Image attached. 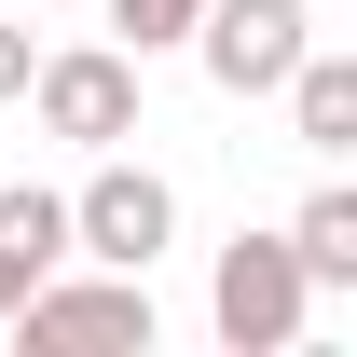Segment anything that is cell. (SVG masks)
Returning <instances> with one entry per match:
<instances>
[{"label":"cell","instance_id":"9","mask_svg":"<svg viewBox=\"0 0 357 357\" xmlns=\"http://www.w3.org/2000/svg\"><path fill=\"white\" fill-rule=\"evenodd\" d=\"M192 14H206V0H110L124 55H165V42H192Z\"/></svg>","mask_w":357,"mask_h":357},{"label":"cell","instance_id":"2","mask_svg":"<svg viewBox=\"0 0 357 357\" xmlns=\"http://www.w3.org/2000/svg\"><path fill=\"white\" fill-rule=\"evenodd\" d=\"M0 330H14L28 357H83V344H137V357H151V275H110V261L69 275V261H55Z\"/></svg>","mask_w":357,"mask_h":357},{"label":"cell","instance_id":"10","mask_svg":"<svg viewBox=\"0 0 357 357\" xmlns=\"http://www.w3.org/2000/svg\"><path fill=\"white\" fill-rule=\"evenodd\" d=\"M28 69H42V55H28V28H0V96H28Z\"/></svg>","mask_w":357,"mask_h":357},{"label":"cell","instance_id":"7","mask_svg":"<svg viewBox=\"0 0 357 357\" xmlns=\"http://www.w3.org/2000/svg\"><path fill=\"white\" fill-rule=\"evenodd\" d=\"M289 137L303 151H357V55H330V42H303V69H289Z\"/></svg>","mask_w":357,"mask_h":357},{"label":"cell","instance_id":"5","mask_svg":"<svg viewBox=\"0 0 357 357\" xmlns=\"http://www.w3.org/2000/svg\"><path fill=\"white\" fill-rule=\"evenodd\" d=\"M303 42H316L303 0H206V14H192V55H206L220 96H275L289 69H303Z\"/></svg>","mask_w":357,"mask_h":357},{"label":"cell","instance_id":"6","mask_svg":"<svg viewBox=\"0 0 357 357\" xmlns=\"http://www.w3.org/2000/svg\"><path fill=\"white\" fill-rule=\"evenodd\" d=\"M55 261H69V192H28V178H14V192H0V316L28 303Z\"/></svg>","mask_w":357,"mask_h":357},{"label":"cell","instance_id":"8","mask_svg":"<svg viewBox=\"0 0 357 357\" xmlns=\"http://www.w3.org/2000/svg\"><path fill=\"white\" fill-rule=\"evenodd\" d=\"M289 261L316 275V289H357V192L330 178V192H303V220H289Z\"/></svg>","mask_w":357,"mask_h":357},{"label":"cell","instance_id":"3","mask_svg":"<svg viewBox=\"0 0 357 357\" xmlns=\"http://www.w3.org/2000/svg\"><path fill=\"white\" fill-rule=\"evenodd\" d=\"M178 234V192L151 165H124V151H96V178L69 192V261H110V275H151Z\"/></svg>","mask_w":357,"mask_h":357},{"label":"cell","instance_id":"4","mask_svg":"<svg viewBox=\"0 0 357 357\" xmlns=\"http://www.w3.org/2000/svg\"><path fill=\"white\" fill-rule=\"evenodd\" d=\"M28 96H42V124L69 137V151H124L137 137V55L124 42H69L28 69Z\"/></svg>","mask_w":357,"mask_h":357},{"label":"cell","instance_id":"1","mask_svg":"<svg viewBox=\"0 0 357 357\" xmlns=\"http://www.w3.org/2000/svg\"><path fill=\"white\" fill-rule=\"evenodd\" d=\"M303 316H316V275L289 261V234H234L220 275H206V330H220L234 357H289Z\"/></svg>","mask_w":357,"mask_h":357}]
</instances>
